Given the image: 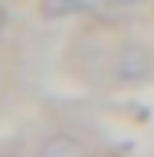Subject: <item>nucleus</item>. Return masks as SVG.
Masks as SVG:
<instances>
[{
    "label": "nucleus",
    "mask_w": 154,
    "mask_h": 157,
    "mask_svg": "<svg viewBox=\"0 0 154 157\" xmlns=\"http://www.w3.org/2000/svg\"><path fill=\"white\" fill-rule=\"evenodd\" d=\"M107 70H110V77L121 80V84H136V80L151 77L154 62H151V55H147V48H140V44H121L114 55H110Z\"/></svg>",
    "instance_id": "f257e3e1"
},
{
    "label": "nucleus",
    "mask_w": 154,
    "mask_h": 157,
    "mask_svg": "<svg viewBox=\"0 0 154 157\" xmlns=\"http://www.w3.org/2000/svg\"><path fill=\"white\" fill-rule=\"evenodd\" d=\"M99 4H132V0H99Z\"/></svg>",
    "instance_id": "20e7f679"
},
{
    "label": "nucleus",
    "mask_w": 154,
    "mask_h": 157,
    "mask_svg": "<svg viewBox=\"0 0 154 157\" xmlns=\"http://www.w3.org/2000/svg\"><path fill=\"white\" fill-rule=\"evenodd\" d=\"M40 154L44 157H77V154H84V146L77 139H66V135H51V139L40 143Z\"/></svg>",
    "instance_id": "7ed1b4c3"
},
{
    "label": "nucleus",
    "mask_w": 154,
    "mask_h": 157,
    "mask_svg": "<svg viewBox=\"0 0 154 157\" xmlns=\"http://www.w3.org/2000/svg\"><path fill=\"white\" fill-rule=\"evenodd\" d=\"M92 4H99V0H40V11L48 18H66V15H77V11H88Z\"/></svg>",
    "instance_id": "f03ea898"
}]
</instances>
